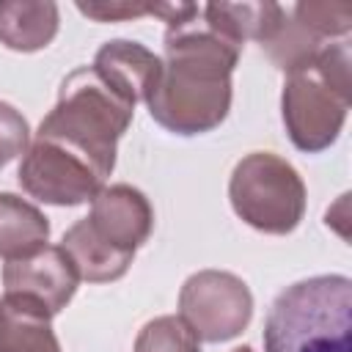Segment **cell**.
Listing matches in <instances>:
<instances>
[{"mask_svg": "<svg viewBox=\"0 0 352 352\" xmlns=\"http://www.w3.org/2000/svg\"><path fill=\"white\" fill-rule=\"evenodd\" d=\"M234 212L264 234H289L305 214V184L300 173L272 151L242 157L228 182Z\"/></svg>", "mask_w": 352, "mask_h": 352, "instance_id": "cell-5", "label": "cell"}, {"mask_svg": "<svg viewBox=\"0 0 352 352\" xmlns=\"http://www.w3.org/2000/svg\"><path fill=\"white\" fill-rule=\"evenodd\" d=\"M88 223L110 245L135 253L154 228V209L140 190L129 184H113L102 187L91 201Z\"/></svg>", "mask_w": 352, "mask_h": 352, "instance_id": "cell-9", "label": "cell"}, {"mask_svg": "<svg viewBox=\"0 0 352 352\" xmlns=\"http://www.w3.org/2000/svg\"><path fill=\"white\" fill-rule=\"evenodd\" d=\"M28 140H30V129L25 116L16 107L0 102V168H6L11 160L25 154Z\"/></svg>", "mask_w": 352, "mask_h": 352, "instance_id": "cell-19", "label": "cell"}, {"mask_svg": "<svg viewBox=\"0 0 352 352\" xmlns=\"http://www.w3.org/2000/svg\"><path fill=\"white\" fill-rule=\"evenodd\" d=\"M283 14L286 11L278 3H206L201 6L204 22L239 47L248 38H256L258 44H264L280 25Z\"/></svg>", "mask_w": 352, "mask_h": 352, "instance_id": "cell-13", "label": "cell"}, {"mask_svg": "<svg viewBox=\"0 0 352 352\" xmlns=\"http://www.w3.org/2000/svg\"><path fill=\"white\" fill-rule=\"evenodd\" d=\"M60 248L66 250V256L74 261L77 275L88 283H110L118 280L129 264L135 253H126L116 245H110L104 236H99L94 231V226L88 223V217L77 220L66 234Z\"/></svg>", "mask_w": 352, "mask_h": 352, "instance_id": "cell-11", "label": "cell"}, {"mask_svg": "<svg viewBox=\"0 0 352 352\" xmlns=\"http://www.w3.org/2000/svg\"><path fill=\"white\" fill-rule=\"evenodd\" d=\"M50 314L22 297H0V352H60Z\"/></svg>", "mask_w": 352, "mask_h": 352, "instance_id": "cell-12", "label": "cell"}, {"mask_svg": "<svg viewBox=\"0 0 352 352\" xmlns=\"http://www.w3.org/2000/svg\"><path fill=\"white\" fill-rule=\"evenodd\" d=\"M135 352H201V344L182 316H157L138 333Z\"/></svg>", "mask_w": 352, "mask_h": 352, "instance_id": "cell-17", "label": "cell"}, {"mask_svg": "<svg viewBox=\"0 0 352 352\" xmlns=\"http://www.w3.org/2000/svg\"><path fill=\"white\" fill-rule=\"evenodd\" d=\"M58 33V6L30 0H0V44L16 52H36Z\"/></svg>", "mask_w": 352, "mask_h": 352, "instance_id": "cell-14", "label": "cell"}, {"mask_svg": "<svg viewBox=\"0 0 352 352\" xmlns=\"http://www.w3.org/2000/svg\"><path fill=\"white\" fill-rule=\"evenodd\" d=\"M47 217L19 195L0 192V258H25L47 245Z\"/></svg>", "mask_w": 352, "mask_h": 352, "instance_id": "cell-15", "label": "cell"}, {"mask_svg": "<svg viewBox=\"0 0 352 352\" xmlns=\"http://www.w3.org/2000/svg\"><path fill=\"white\" fill-rule=\"evenodd\" d=\"M292 16L302 22L314 36L333 38V36H346L352 28V3L344 0H330V3H297L292 8Z\"/></svg>", "mask_w": 352, "mask_h": 352, "instance_id": "cell-18", "label": "cell"}, {"mask_svg": "<svg viewBox=\"0 0 352 352\" xmlns=\"http://www.w3.org/2000/svg\"><path fill=\"white\" fill-rule=\"evenodd\" d=\"M179 316L204 341L236 338L253 316V294L242 278L223 270L190 275L179 292Z\"/></svg>", "mask_w": 352, "mask_h": 352, "instance_id": "cell-6", "label": "cell"}, {"mask_svg": "<svg viewBox=\"0 0 352 352\" xmlns=\"http://www.w3.org/2000/svg\"><path fill=\"white\" fill-rule=\"evenodd\" d=\"M77 11L96 22H116V19H135L154 14L151 3H77Z\"/></svg>", "mask_w": 352, "mask_h": 352, "instance_id": "cell-20", "label": "cell"}, {"mask_svg": "<svg viewBox=\"0 0 352 352\" xmlns=\"http://www.w3.org/2000/svg\"><path fill=\"white\" fill-rule=\"evenodd\" d=\"M352 60L349 44L338 41L302 69L292 72L280 107L292 143L300 151H322L336 143L352 102Z\"/></svg>", "mask_w": 352, "mask_h": 352, "instance_id": "cell-4", "label": "cell"}, {"mask_svg": "<svg viewBox=\"0 0 352 352\" xmlns=\"http://www.w3.org/2000/svg\"><path fill=\"white\" fill-rule=\"evenodd\" d=\"M267 58L280 69V72H297L308 66L319 52H322V38L314 36L302 22H297L292 14H283L280 25L275 33L261 44Z\"/></svg>", "mask_w": 352, "mask_h": 352, "instance_id": "cell-16", "label": "cell"}, {"mask_svg": "<svg viewBox=\"0 0 352 352\" xmlns=\"http://www.w3.org/2000/svg\"><path fill=\"white\" fill-rule=\"evenodd\" d=\"M132 113L135 107L91 66H80L60 82L58 102L41 118L36 138L66 146L107 179L116 168L118 138L129 129Z\"/></svg>", "mask_w": 352, "mask_h": 352, "instance_id": "cell-2", "label": "cell"}, {"mask_svg": "<svg viewBox=\"0 0 352 352\" xmlns=\"http://www.w3.org/2000/svg\"><path fill=\"white\" fill-rule=\"evenodd\" d=\"M192 19L165 30L162 74L146 104L151 118L176 135H201L223 124L231 107V72L242 47Z\"/></svg>", "mask_w": 352, "mask_h": 352, "instance_id": "cell-1", "label": "cell"}, {"mask_svg": "<svg viewBox=\"0 0 352 352\" xmlns=\"http://www.w3.org/2000/svg\"><path fill=\"white\" fill-rule=\"evenodd\" d=\"M231 352H253L250 346H236V349H231Z\"/></svg>", "mask_w": 352, "mask_h": 352, "instance_id": "cell-21", "label": "cell"}, {"mask_svg": "<svg viewBox=\"0 0 352 352\" xmlns=\"http://www.w3.org/2000/svg\"><path fill=\"white\" fill-rule=\"evenodd\" d=\"M80 283L74 261L66 256L60 245H44L41 250L6 261L3 267V294L22 297L28 302H36L50 316L66 308V302L74 297Z\"/></svg>", "mask_w": 352, "mask_h": 352, "instance_id": "cell-8", "label": "cell"}, {"mask_svg": "<svg viewBox=\"0 0 352 352\" xmlns=\"http://www.w3.org/2000/svg\"><path fill=\"white\" fill-rule=\"evenodd\" d=\"M352 280L316 275L286 286L264 322V352H349Z\"/></svg>", "mask_w": 352, "mask_h": 352, "instance_id": "cell-3", "label": "cell"}, {"mask_svg": "<svg viewBox=\"0 0 352 352\" xmlns=\"http://www.w3.org/2000/svg\"><path fill=\"white\" fill-rule=\"evenodd\" d=\"M16 176L30 198L52 206H77L94 201L104 184L91 162L44 138H36L33 146L22 154Z\"/></svg>", "mask_w": 352, "mask_h": 352, "instance_id": "cell-7", "label": "cell"}, {"mask_svg": "<svg viewBox=\"0 0 352 352\" xmlns=\"http://www.w3.org/2000/svg\"><path fill=\"white\" fill-rule=\"evenodd\" d=\"M91 69L132 107L146 102L162 74V58L138 41L116 38L99 47Z\"/></svg>", "mask_w": 352, "mask_h": 352, "instance_id": "cell-10", "label": "cell"}]
</instances>
